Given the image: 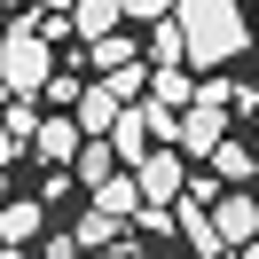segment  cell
Listing matches in <instances>:
<instances>
[{"label": "cell", "instance_id": "15", "mask_svg": "<svg viewBox=\"0 0 259 259\" xmlns=\"http://www.w3.org/2000/svg\"><path fill=\"white\" fill-rule=\"evenodd\" d=\"M142 55H149V63H189L181 24H173V16H157V24H149V39H142Z\"/></svg>", "mask_w": 259, "mask_h": 259}, {"label": "cell", "instance_id": "2", "mask_svg": "<svg viewBox=\"0 0 259 259\" xmlns=\"http://www.w3.org/2000/svg\"><path fill=\"white\" fill-rule=\"evenodd\" d=\"M48 79H55L48 39H39V32H24V24H8V32H0V87H8V95H39Z\"/></svg>", "mask_w": 259, "mask_h": 259}, {"label": "cell", "instance_id": "25", "mask_svg": "<svg viewBox=\"0 0 259 259\" xmlns=\"http://www.w3.org/2000/svg\"><path fill=\"white\" fill-rule=\"evenodd\" d=\"M0 102H8V87H0Z\"/></svg>", "mask_w": 259, "mask_h": 259}, {"label": "cell", "instance_id": "8", "mask_svg": "<svg viewBox=\"0 0 259 259\" xmlns=\"http://www.w3.org/2000/svg\"><path fill=\"white\" fill-rule=\"evenodd\" d=\"M79 142H87L79 118H39V134H32V149H39L48 165H71V157H79Z\"/></svg>", "mask_w": 259, "mask_h": 259}, {"label": "cell", "instance_id": "4", "mask_svg": "<svg viewBox=\"0 0 259 259\" xmlns=\"http://www.w3.org/2000/svg\"><path fill=\"white\" fill-rule=\"evenodd\" d=\"M228 142V110H220V102H204V95H196L189 102V110H181V126H173V149H181V157H212V149H220Z\"/></svg>", "mask_w": 259, "mask_h": 259}, {"label": "cell", "instance_id": "14", "mask_svg": "<svg viewBox=\"0 0 259 259\" xmlns=\"http://www.w3.org/2000/svg\"><path fill=\"white\" fill-rule=\"evenodd\" d=\"M71 243H79V251H102V243H118V212H102V204H87L79 220H71Z\"/></svg>", "mask_w": 259, "mask_h": 259}, {"label": "cell", "instance_id": "22", "mask_svg": "<svg viewBox=\"0 0 259 259\" xmlns=\"http://www.w3.org/2000/svg\"><path fill=\"white\" fill-rule=\"evenodd\" d=\"M243 259H259V236H251V243H243Z\"/></svg>", "mask_w": 259, "mask_h": 259}, {"label": "cell", "instance_id": "29", "mask_svg": "<svg viewBox=\"0 0 259 259\" xmlns=\"http://www.w3.org/2000/svg\"><path fill=\"white\" fill-rule=\"evenodd\" d=\"M251 118H259V110H251Z\"/></svg>", "mask_w": 259, "mask_h": 259}, {"label": "cell", "instance_id": "13", "mask_svg": "<svg viewBox=\"0 0 259 259\" xmlns=\"http://www.w3.org/2000/svg\"><path fill=\"white\" fill-rule=\"evenodd\" d=\"M87 204H102V212H118V220H134V212H142V189H134V173L118 165L102 189H87Z\"/></svg>", "mask_w": 259, "mask_h": 259}, {"label": "cell", "instance_id": "21", "mask_svg": "<svg viewBox=\"0 0 259 259\" xmlns=\"http://www.w3.org/2000/svg\"><path fill=\"white\" fill-rule=\"evenodd\" d=\"M39 8H48V16H71V0H39Z\"/></svg>", "mask_w": 259, "mask_h": 259}, {"label": "cell", "instance_id": "19", "mask_svg": "<svg viewBox=\"0 0 259 259\" xmlns=\"http://www.w3.org/2000/svg\"><path fill=\"white\" fill-rule=\"evenodd\" d=\"M95 259H149V251H142V243H102Z\"/></svg>", "mask_w": 259, "mask_h": 259}, {"label": "cell", "instance_id": "27", "mask_svg": "<svg viewBox=\"0 0 259 259\" xmlns=\"http://www.w3.org/2000/svg\"><path fill=\"white\" fill-rule=\"evenodd\" d=\"M0 204H8V196H0Z\"/></svg>", "mask_w": 259, "mask_h": 259}, {"label": "cell", "instance_id": "6", "mask_svg": "<svg viewBox=\"0 0 259 259\" xmlns=\"http://www.w3.org/2000/svg\"><path fill=\"white\" fill-rule=\"evenodd\" d=\"M48 236V204L39 196H8L0 204V243H39Z\"/></svg>", "mask_w": 259, "mask_h": 259}, {"label": "cell", "instance_id": "24", "mask_svg": "<svg viewBox=\"0 0 259 259\" xmlns=\"http://www.w3.org/2000/svg\"><path fill=\"white\" fill-rule=\"evenodd\" d=\"M251 196H259V173H251Z\"/></svg>", "mask_w": 259, "mask_h": 259}, {"label": "cell", "instance_id": "7", "mask_svg": "<svg viewBox=\"0 0 259 259\" xmlns=\"http://www.w3.org/2000/svg\"><path fill=\"white\" fill-rule=\"evenodd\" d=\"M63 173H71V181H79V189H102V181H110V173H118V149H110V142H102V134H87V142H79V157H71V165H63Z\"/></svg>", "mask_w": 259, "mask_h": 259}, {"label": "cell", "instance_id": "20", "mask_svg": "<svg viewBox=\"0 0 259 259\" xmlns=\"http://www.w3.org/2000/svg\"><path fill=\"white\" fill-rule=\"evenodd\" d=\"M16 149H24V142H16V134H8V126H0V173L16 165Z\"/></svg>", "mask_w": 259, "mask_h": 259}, {"label": "cell", "instance_id": "3", "mask_svg": "<svg viewBox=\"0 0 259 259\" xmlns=\"http://www.w3.org/2000/svg\"><path fill=\"white\" fill-rule=\"evenodd\" d=\"M126 173H134V189H142V204H173L181 181H189V157H181L173 142H157V149H142Z\"/></svg>", "mask_w": 259, "mask_h": 259}, {"label": "cell", "instance_id": "28", "mask_svg": "<svg viewBox=\"0 0 259 259\" xmlns=\"http://www.w3.org/2000/svg\"><path fill=\"white\" fill-rule=\"evenodd\" d=\"M189 259H196V251H189Z\"/></svg>", "mask_w": 259, "mask_h": 259}, {"label": "cell", "instance_id": "11", "mask_svg": "<svg viewBox=\"0 0 259 259\" xmlns=\"http://www.w3.org/2000/svg\"><path fill=\"white\" fill-rule=\"evenodd\" d=\"M118 24H126V0H71V32L79 39H102Z\"/></svg>", "mask_w": 259, "mask_h": 259}, {"label": "cell", "instance_id": "16", "mask_svg": "<svg viewBox=\"0 0 259 259\" xmlns=\"http://www.w3.org/2000/svg\"><path fill=\"white\" fill-rule=\"evenodd\" d=\"M0 126H8L24 149H32V134H39V110H32V95H8V102H0Z\"/></svg>", "mask_w": 259, "mask_h": 259}, {"label": "cell", "instance_id": "5", "mask_svg": "<svg viewBox=\"0 0 259 259\" xmlns=\"http://www.w3.org/2000/svg\"><path fill=\"white\" fill-rule=\"evenodd\" d=\"M212 220H220L228 251H243V243L259 236V196L251 189H220V196H212Z\"/></svg>", "mask_w": 259, "mask_h": 259}, {"label": "cell", "instance_id": "9", "mask_svg": "<svg viewBox=\"0 0 259 259\" xmlns=\"http://www.w3.org/2000/svg\"><path fill=\"white\" fill-rule=\"evenodd\" d=\"M142 63V39L134 32H102V39H87V71H134Z\"/></svg>", "mask_w": 259, "mask_h": 259}, {"label": "cell", "instance_id": "23", "mask_svg": "<svg viewBox=\"0 0 259 259\" xmlns=\"http://www.w3.org/2000/svg\"><path fill=\"white\" fill-rule=\"evenodd\" d=\"M0 8H24V0H0Z\"/></svg>", "mask_w": 259, "mask_h": 259}, {"label": "cell", "instance_id": "1", "mask_svg": "<svg viewBox=\"0 0 259 259\" xmlns=\"http://www.w3.org/2000/svg\"><path fill=\"white\" fill-rule=\"evenodd\" d=\"M173 24L189 39V71H228L251 48V24H243L236 0H173Z\"/></svg>", "mask_w": 259, "mask_h": 259}, {"label": "cell", "instance_id": "12", "mask_svg": "<svg viewBox=\"0 0 259 259\" xmlns=\"http://www.w3.org/2000/svg\"><path fill=\"white\" fill-rule=\"evenodd\" d=\"M212 173H220L228 189H251V173H259V157H251V142H236V134H228V142L212 149Z\"/></svg>", "mask_w": 259, "mask_h": 259}, {"label": "cell", "instance_id": "26", "mask_svg": "<svg viewBox=\"0 0 259 259\" xmlns=\"http://www.w3.org/2000/svg\"><path fill=\"white\" fill-rule=\"evenodd\" d=\"M251 32H259V16H251Z\"/></svg>", "mask_w": 259, "mask_h": 259}, {"label": "cell", "instance_id": "18", "mask_svg": "<svg viewBox=\"0 0 259 259\" xmlns=\"http://www.w3.org/2000/svg\"><path fill=\"white\" fill-rule=\"evenodd\" d=\"M39 259H79V243H71V228H63V236H39Z\"/></svg>", "mask_w": 259, "mask_h": 259}, {"label": "cell", "instance_id": "10", "mask_svg": "<svg viewBox=\"0 0 259 259\" xmlns=\"http://www.w3.org/2000/svg\"><path fill=\"white\" fill-rule=\"evenodd\" d=\"M102 142L118 149V165H134V157L149 149V110H142V102H126V110H118V126L102 134Z\"/></svg>", "mask_w": 259, "mask_h": 259}, {"label": "cell", "instance_id": "17", "mask_svg": "<svg viewBox=\"0 0 259 259\" xmlns=\"http://www.w3.org/2000/svg\"><path fill=\"white\" fill-rule=\"evenodd\" d=\"M126 16L134 24H157V16H173V0H126Z\"/></svg>", "mask_w": 259, "mask_h": 259}]
</instances>
